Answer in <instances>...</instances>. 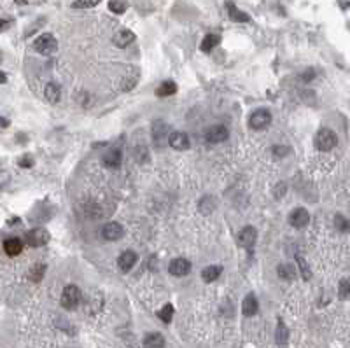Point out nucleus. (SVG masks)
<instances>
[{"label": "nucleus", "instance_id": "nucleus-43", "mask_svg": "<svg viewBox=\"0 0 350 348\" xmlns=\"http://www.w3.org/2000/svg\"><path fill=\"white\" fill-rule=\"evenodd\" d=\"M2 58H4V56H2V53H0V63H2Z\"/></svg>", "mask_w": 350, "mask_h": 348}, {"label": "nucleus", "instance_id": "nucleus-27", "mask_svg": "<svg viewBox=\"0 0 350 348\" xmlns=\"http://www.w3.org/2000/svg\"><path fill=\"white\" fill-rule=\"evenodd\" d=\"M44 273H46V264L37 263V264H33L32 268H30L28 276H30V280L32 282H40L42 280V276H44Z\"/></svg>", "mask_w": 350, "mask_h": 348}, {"label": "nucleus", "instance_id": "nucleus-31", "mask_svg": "<svg viewBox=\"0 0 350 348\" xmlns=\"http://www.w3.org/2000/svg\"><path fill=\"white\" fill-rule=\"evenodd\" d=\"M296 263H298L299 271H301V276H303V278H305V280H310V278H312V271H310V268H308V264H306L305 257L296 256Z\"/></svg>", "mask_w": 350, "mask_h": 348}, {"label": "nucleus", "instance_id": "nucleus-23", "mask_svg": "<svg viewBox=\"0 0 350 348\" xmlns=\"http://www.w3.org/2000/svg\"><path fill=\"white\" fill-rule=\"evenodd\" d=\"M277 273L282 280H286V282H293L294 278H296V268H294L293 264H287V263L278 264Z\"/></svg>", "mask_w": 350, "mask_h": 348}, {"label": "nucleus", "instance_id": "nucleus-19", "mask_svg": "<svg viewBox=\"0 0 350 348\" xmlns=\"http://www.w3.org/2000/svg\"><path fill=\"white\" fill-rule=\"evenodd\" d=\"M44 96H46V100H48L49 104H58L60 98H61L60 84H56V82H49V84L46 86V89H44Z\"/></svg>", "mask_w": 350, "mask_h": 348}, {"label": "nucleus", "instance_id": "nucleus-40", "mask_svg": "<svg viewBox=\"0 0 350 348\" xmlns=\"http://www.w3.org/2000/svg\"><path fill=\"white\" fill-rule=\"evenodd\" d=\"M7 27H9V21H7V20H0V33L4 32V30L7 28Z\"/></svg>", "mask_w": 350, "mask_h": 348}, {"label": "nucleus", "instance_id": "nucleus-5", "mask_svg": "<svg viewBox=\"0 0 350 348\" xmlns=\"http://www.w3.org/2000/svg\"><path fill=\"white\" fill-rule=\"evenodd\" d=\"M228 138V128L222 124H214L205 130V140L209 144H222Z\"/></svg>", "mask_w": 350, "mask_h": 348}, {"label": "nucleus", "instance_id": "nucleus-20", "mask_svg": "<svg viewBox=\"0 0 350 348\" xmlns=\"http://www.w3.org/2000/svg\"><path fill=\"white\" fill-rule=\"evenodd\" d=\"M219 44H221V35H217V33H209V35H205L203 40H201L200 49L203 53H210L212 49L217 48Z\"/></svg>", "mask_w": 350, "mask_h": 348}, {"label": "nucleus", "instance_id": "nucleus-7", "mask_svg": "<svg viewBox=\"0 0 350 348\" xmlns=\"http://www.w3.org/2000/svg\"><path fill=\"white\" fill-rule=\"evenodd\" d=\"M166 142L170 144V147L175 149V151H188L191 147V140L189 136L182 132H172L168 133V138Z\"/></svg>", "mask_w": 350, "mask_h": 348}, {"label": "nucleus", "instance_id": "nucleus-22", "mask_svg": "<svg viewBox=\"0 0 350 348\" xmlns=\"http://www.w3.org/2000/svg\"><path fill=\"white\" fill-rule=\"evenodd\" d=\"M221 273H222L221 266H217V264H212V266H207V268L201 271V278H203V282H207V284H212V282L217 280Z\"/></svg>", "mask_w": 350, "mask_h": 348}, {"label": "nucleus", "instance_id": "nucleus-41", "mask_svg": "<svg viewBox=\"0 0 350 348\" xmlns=\"http://www.w3.org/2000/svg\"><path fill=\"white\" fill-rule=\"evenodd\" d=\"M4 82H7V74L0 72V84H4Z\"/></svg>", "mask_w": 350, "mask_h": 348}, {"label": "nucleus", "instance_id": "nucleus-28", "mask_svg": "<svg viewBox=\"0 0 350 348\" xmlns=\"http://www.w3.org/2000/svg\"><path fill=\"white\" fill-rule=\"evenodd\" d=\"M212 201H215L212 196H205L203 200L200 201V205H198V208H200V212L201 214H210V212H214V208H215V203H212Z\"/></svg>", "mask_w": 350, "mask_h": 348}, {"label": "nucleus", "instance_id": "nucleus-33", "mask_svg": "<svg viewBox=\"0 0 350 348\" xmlns=\"http://www.w3.org/2000/svg\"><path fill=\"white\" fill-rule=\"evenodd\" d=\"M334 226H336V229H338L340 233L349 231V220H347V217L342 215V214H338V215L334 217Z\"/></svg>", "mask_w": 350, "mask_h": 348}, {"label": "nucleus", "instance_id": "nucleus-21", "mask_svg": "<svg viewBox=\"0 0 350 348\" xmlns=\"http://www.w3.org/2000/svg\"><path fill=\"white\" fill-rule=\"evenodd\" d=\"M144 348H165V338L160 332H149L144 338Z\"/></svg>", "mask_w": 350, "mask_h": 348}, {"label": "nucleus", "instance_id": "nucleus-39", "mask_svg": "<svg viewBox=\"0 0 350 348\" xmlns=\"http://www.w3.org/2000/svg\"><path fill=\"white\" fill-rule=\"evenodd\" d=\"M9 124H11V123H9V119H5V117L0 116V130H2V128H7Z\"/></svg>", "mask_w": 350, "mask_h": 348}, {"label": "nucleus", "instance_id": "nucleus-42", "mask_svg": "<svg viewBox=\"0 0 350 348\" xmlns=\"http://www.w3.org/2000/svg\"><path fill=\"white\" fill-rule=\"evenodd\" d=\"M315 76V72L314 70H308V72L305 74V80H312V77Z\"/></svg>", "mask_w": 350, "mask_h": 348}, {"label": "nucleus", "instance_id": "nucleus-36", "mask_svg": "<svg viewBox=\"0 0 350 348\" xmlns=\"http://www.w3.org/2000/svg\"><path fill=\"white\" fill-rule=\"evenodd\" d=\"M338 294H340V297H342V299H349V280H347V278H343V280L340 282Z\"/></svg>", "mask_w": 350, "mask_h": 348}, {"label": "nucleus", "instance_id": "nucleus-29", "mask_svg": "<svg viewBox=\"0 0 350 348\" xmlns=\"http://www.w3.org/2000/svg\"><path fill=\"white\" fill-rule=\"evenodd\" d=\"M158 317H160V319L163 320L165 324H170V322H172V319H173V306H172V304H165V306H163V308L158 312Z\"/></svg>", "mask_w": 350, "mask_h": 348}, {"label": "nucleus", "instance_id": "nucleus-18", "mask_svg": "<svg viewBox=\"0 0 350 348\" xmlns=\"http://www.w3.org/2000/svg\"><path fill=\"white\" fill-rule=\"evenodd\" d=\"M4 250L5 254L11 257L20 256L21 250H23V241H21L20 238H7V240L4 241Z\"/></svg>", "mask_w": 350, "mask_h": 348}, {"label": "nucleus", "instance_id": "nucleus-12", "mask_svg": "<svg viewBox=\"0 0 350 348\" xmlns=\"http://www.w3.org/2000/svg\"><path fill=\"white\" fill-rule=\"evenodd\" d=\"M168 126H166L165 121H154L153 123V138H154V144L156 145H163L166 142V138H168Z\"/></svg>", "mask_w": 350, "mask_h": 348}, {"label": "nucleus", "instance_id": "nucleus-17", "mask_svg": "<svg viewBox=\"0 0 350 348\" xmlns=\"http://www.w3.org/2000/svg\"><path fill=\"white\" fill-rule=\"evenodd\" d=\"M226 9H228V14H230L231 20L237 21V23H249L250 21L249 14L243 12V11H240V9H238L233 2H228V4H226Z\"/></svg>", "mask_w": 350, "mask_h": 348}, {"label": "nucleus", "instance_id": "nucleus-1", "mask_svg": "<svg viewBox=\"0 0 350 348\" xmlns=\"http://www.w3.org/2000/svg\"><path fill=\"white\" fill-rule=\"evenodd\" d=\"M315 149L317 151H322V152H327V151H333L338 144V136L333 130L329 128H322L319 130V133L315 135Z\"/></svg>", "mask_w": 350, "mask_h": 348}, {"label": "nucleus", "instance_id": "nucleus-11", "mask_svg": "<svg viewBox=\"0 0 350 348\" xmlns=\"http://www.w3.org/2000/svg\"><path fill=\"white\" fill-rule=\"evenodd\" d=\"M191 263L188 259H184V257H177V259H173L172 263H170V266H168V271H170V275H173V276H186V275H189V271H191Z\"/></svg>", "mask_w": 350, "mask_h": 348}, {"label": "nucleus", "instance_id": "nucleus-26", "mask_svg": "<svg viewBox=\"0 0 350 348\" xmlns=\"http://www.w3.org/2000/svg\"><path fill=\"white\" fill-rule=\"evenodd\" d=\"M132 74L133 76H130V70H128V76H125V79H123V84H121L123 91H130V89L135 88V84L138 82V70L132 68Z\"/></svg>", "mask_w": 350, "mask_h": 348}, {"label": "nucleus", "instance_id": "nucleus-6", "mask_svg": "<svg viewBox=\"0 0 350 348\" xmlns=\"http://www.w3.org/2000/svg\"><path fill=\"white\" fill-rule=\"evenodd\" d=\"M308 222H310V214H308V210L306 208H294L293 212H291L289 215V224L293 226V228L296 229H303L308 226Z\"/></svg>", "mask_w": 350, "mask_h": 348}, {"label": "nucleus", "instance_id": "nucleus-24", "mask_svg": "<svg viewBox=\"0 0 350 348\" xmlns=\"http://www.w3.org/2000/svg\"><path fill=\"white\" fill-rule=\"evenodd\" d=\"M177 93V84L173 80H163L160 86L156 88V95L160 98H165V96H172Z\"/></svg>", "mask_w": 350, "mask_h": 348}, {"label": "nucleus", "instance_id": "nucleus-16", "mask_svg": "<svg viewBox=\"0 0 350 348\" xmlns=\"http://www.w3.org/2000/svg\"><path fill=\"white\" fill-rule=\"evenodd\" d=\"M258 308H259L258 297L254 296V294H247L243 303H242V313L245 317H254L258 313Z\"/></svg>", "mask_w": 350, "mask_h": 348}, {"label": "nucleus", "instance_id": "nucleus-3", "mask_svg": "<svg viewBox=\"0 0 350 348\" xmlns=\"http://www.w3.org/2000/svg\"><path fill=\"white\" fill-rule=\"evenodd\" d=\"M33 49L40 54H51L58 49V40L54 39L53 33H42L33 42Z\"/></svg>", "mask_w": 350, "mask_h": 348}, {"label": "nucleus", "instance_id": "nucleus-30", "mask_svg": "<svg viewBox=\"0 0 350 348\" xmlns=\"http://www.w3.org/2000/svg\"><path fill=\"white\" fill-rule=\"evenodd\" d=\"M109 9L112 12H116V14H123V12L128 9V2H126V0H110Z\"/></svg>", "mask_w": 350, "mask_h": 348}, {"label": "nucleus", "instance_id": "nucleus-13", "mask_svg": "<svg viewBox=\"0 0 350 348\" xmlns=\"http://www.w3.org/2000/svg\"><path fill=\"white\" fill-rule=\"evenodd\" d=\"M137 261H138V256L133 252V250H125V252L117 257V266H119L121 271L128 273L130 269L137 264Z\"/></svg>", "mask_w": 350, "mask_h": 348}, {"label": "nucleus", "instance_id": "nucleus-10", "mask_svg": "<svg viewBox=\"0 0 350 348\" xmlns=\"http://www.w3.org/2000/svg\"><path fill=\"white\" fill-rule=\"evenodd\" d=\"M125 235V228L119 224V222H107L102 229V236H104L107 241H117L123 238Z\"/></svg>", "mask_w": 350, "mask_h": 348}, {"label": "nucleus", "instance_id": "nucleus-9", "mask_svg": "<svg viewBox=\"0 0 350 348\" xmlns=\"http://www.w3.org/2000/svg\"><path fill=\"white\" fill-rule=\"evenodd\" d=\"M256 240H258V233H256V229L252 226H245L238 233V245L243 247L245 250H250L254 247V243H256Z\"/></svg>", "mask_w": 350, "mask_h": 348}, {"label": "nucleus", "instance_id": "nucleus-8", "mask_svg": "<svg viewBox=\"0 0 350 348\" xmlns=\"http://www.w3.org/2000/svg\"><path fill=\"white\" fill-rule=\"evenodd\" d=\"M49 241V233L44 228H35L27 233V243L33 248H39Z\"/></svg>", "mask_w": 350, "mask_h": 348}, {"label": "nucleus", "instance_id": "nucleus-4", "mask_svg": "<svg viewBox=\"0 0 350 348\" xmlns=\"http://www.w3.org/2000/svg\"><path fill=\"white\" fill-rule=\"evenodd\" d=\"M81 303V291L77 285H67L61 292V306L65 310L77 308Z\"/></svg>", "mask_w": 350, "mask_h": 348}, {"label": "nucleus", "instance_id": "nucleus-25", "mask_svg": "<svg viewBox=\"0 0 350 348\" xmlns=\"http://www.w3.org/2000/svg\"><path fill=\"white\" fill-rule=\"evenodd\" d=\"M275 340H277V345L278 347H284L287 345V340H289V331H287V325L278 320V325H277V332H275Z\"/></svg>", "mask_w": 350, "mask_h": 348}, {"label": "nucleus", "instance_id": "nucleus-34", "mask_svg": "<svg viewBox=\"0 0 350 348\" xmlns=\"http://www.w3.org/2000/svg\"><path fill=\"white\" fill-rule=\"evenodd\" d=\"M97 4H100V0H76V2H74V7L76 9H89V7H95Z\"/></svg>", "mask_w": 350, "mask_h": 348}, {"label": "nucleus", "instance_id": "nucleus-35", "mask_svg": "<svg viewBox=\"0 0 350 348\" xmlns=\"http://www.w3.org/2000/svg\"><path fill=\"white\" fill-rule=\"evenodd\" d=\"M18 164H20L21 168H32V166H33V158L30 156V154H25V156L20 158Z\"/></svg>", "mask_w": 350, "mask_h": 348}, {"label": "nucleus", "instance_id": "nucleus-38", "mask_svg": "<svg viewBox=\"0 0 350 348\" xmlns=\"http://www.w3.org/2000/svg\"><path fill=\"white\" fill-rule=\"evenodd\" d=\"M271 151H273L275 156L280 158V156H286L287 152H289V149H287V147H280V145H275V147L271 149Z\"/></svg>", "mask_w": 350, "mask_h": 348}, {"label": "nucleus", "instance_id": "nucleus-37", "mask_svg": "<svg viewBox=\"0 0 350 348\" xmlns=\"http://www.w3.org/2000/svg\"><path fill=\"white\" fill-rule=\"evenodd\" d=\"M286 191H287V184L286 182H280V184H277V187H275V198L277 200H280L282 196H286Z\"/></svg>", "mask_w": 350, "mask_h": 348}, {"label": "nucleus", "instance_id": "nucleus-2", "mask_svg": "<svg viewBox=\"0 0 350 348\" xmlns=\"http://www.w3.org/2000/svg\"><path fill=\"white\" fill-rule=\"evenodd\" d=\"M270 123H271V112L268 108H258L249 117V126L254 132H261V130L268 128Z\"/></svg>", "mask_w": 350, "mask_h": 348}, {"label": "nucleus", "instance_id": "nucleus-14", "mask_svg": "<svg viewBox=\"0 0 350 348\" xmlns=\"http://www.w3.org/2000/svg\"><path fill=\"white\" fill-rule=\"evenodd\" d=\"M121 161H123V152H121V149H109V151H105L104 154V164L107 166V168H117L121 164Z\"/></svg>", "mask_w": 350, "mask_h": 348}, {"label": "nucleus", "instance_id": "nucleus-32", "mask_svg": "<svg viewBox=\"0 0 350 348\" xmlns=\"http://www.w3.org/2000/svg\"><path fill=\"white\" fill-rule=\"evenodd\" d=\"M133 154H135V160H137L138 163H145V161L149 160V152H147V147H144V145H137L135 151H133Z\"/></svg>", "mask_w": 350, "mask_h": 348}, {"label": "nucleus", "instance_id": "nucleus-15", "mask_svg": "<svg viewBox=\"0 0 350 348\" xmlns=\"http://www.w3.org/2000/svg\"><path fill=\"white\" fill-rule=\"evenodd\" d=\"M133 40H135V33H133L132 30L123 28V30H119V32H116V35H114L112 42L117 46V48L125 49V48H128V46L132 44Z\"/></svg>", "mask_w": 350, "mask_h": 348}]
</instances>
